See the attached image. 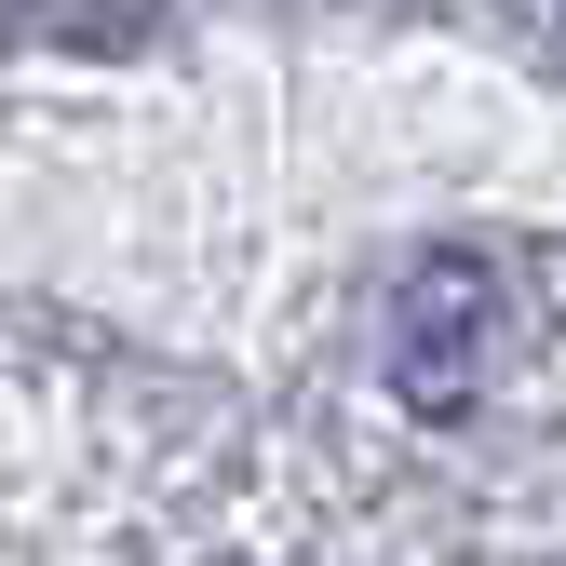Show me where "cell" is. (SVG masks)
<instances>
[{
	"label": "cell",
	"instance_id": "obj_1",
	"mask_svg": "<svg viewBox=\"0 0 566 566\" xmlns=\"http://www.w3.org/2000/svg\"><path fill=\"white\" fill-rule=\"evenodd\" d=\"M500 350H513V283L485 270L472 243L418 256V270L391 283V391H405L418 418H472L485 378H500Z\"/></svg>",
	"mask_w": 566,
	"mask_h": 566
},
{
	"label": "cell",
	"instance_id": "obj_2",
	"mask_svg": "<svg viewBox=\"0 0 566 566\" xmlns=\"http://www.w3.org/2000/svg\"><path fill=\"white\" fill-rule=\"evenodd\" d=\"M500 14H513V28H526L539 54H566V0H500Z\"/></svg>",
	"mask_w": 566,
	"mask_h": 566
}]
</instances>
